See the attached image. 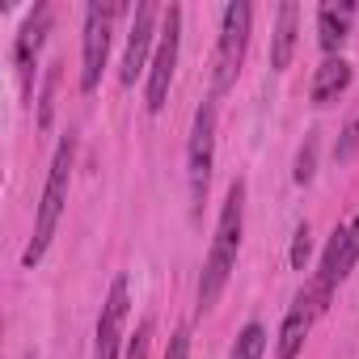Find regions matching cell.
<instances>
[{
  "instance_id": "6da1fadb",
  "label": "cell",
  "mask_w": 359,
  "mask_h": 359,
  "mask_svg": "<svg viewBox=\"0 0 359 359\" xmlns=\"http://www.w3.org/2000/svg\"><path fill=\"white\" fill-rule=\"evenodd\" d=\"M241 229H245V182H233L229 195H224V208H220V220H216V237H212V250L203 258V275H199V313L212 309L237 266V250H241Z\"/></svg>"
},
{
  "instance_id": "7a4b0ae2",
  "label": "cell",
  "mask_w": 359,
  "mask_h": 359,
  "mask_svg": "<svg viewBox=\"0 0 359 359\" xmlns=\"http://www.w3.org/2000/svg\"><path fill=\"white\" fill-rule=\"evenodd\" d=\"M72 156H76V140L64 135L60 148H55V161L47 169V187H43V199H39V212H34V237L22 254L26 266H39L55 241V229L64 220V208H68V187H72Z\"/></svg>"
},
{
  "instance_id": "3957f363",
  "label": "cell",
  "mask_w": 359,
  "mask_h": 359,
  "mask_svg": "<svg viewBox=\"0 0 359 359\" xmlns=\"http://www.w3.org/2000/svg\"><path fill=\"white\" fill-rule=\"evenodd\" d=\"M123 13V5L114 0H93L85 5V34H81V93H93L102 85L106 60H110V34H114V18Z\"/></svg>"
},
{
  "instance_id": "277c9868",
  "label": "cell",
  "mask_w": 359,
  "mask_h": 359,
  "mask_svg": "<svg viewBox=\"0 0 359 359\" xmlns=\"http://www.w3.org/2000/svg\"><path fill=\"white\" fill-rule=\"evenodd\" d=\"M250 26H254V9L245 0H233L220 13V43H216V60H212V85L216 93H224L237 72H241V60H245V47H250Z\"/></svg>"
},
{
  "instance_id": "5b68a950",
  "label": "cell",
  "mask_w": 359,
  "mask_h": 359,
  "mask_svg": "<svg viewBox=\"0 0 359 359\" xmlns=\"http://www.w3.org/2000/svg\"><path fill=\"white\" fill-rule=\"evenodd\" d=\"M212 165H216V102H203L191 123V144H187V182H191V208L195 216L208 203L212 187Z\"/></svg>"
},
{
  "instance_id": "8992f818",
  "label": "cell",
  "mask_w": 359,
  "mask_h": 359,
  "mask_svg": "<svg viewBox=\"0 0 359 359\" xmlns=\"http://www.w3.org/2000/svg\"><path fill=\"white\" fill-rule=\"evenodd\" d=\"M177 47H182V9L169 5V9H165V26H161V39H156V51H152L148 89H144L148 114H161V110H165V97H169L173 72H177Z\"/></svg>"
},
{
  "instance_id": "52a82bcc",
  "label": "cell",
  "mask_w": 359,
  "mask_h": 359,
  "mask_svg": "<svg viewBox=\"0 0 359 359\" xmlns=\"http://www.w3.org/2000/svg\"><path fill=\"white\" fill-rule=\"evenodd\" d=\"M355 262H359V216L346 224V229H334V237H330V245H325V254H321V271H317V283L309 287V296H313V304H317V313L330 304V296H334V287L355 271Z\"/></svg>"
},
{
  "instance_id": "ba28073f",
  "label": "cell",
  "mask_w": 359,
  "mask_h": 359,
  "mask_svg": "<svg viewBox=\"0 0 359 359\" xmlns=\"http://www.w3.org/2000/svg\"><path fill=\"white\" fill-rule=\"evenodd\" d=\"M127 275H114L110 283V296L102 304V317H97V334H93V359H118V342H123V321H127Z\"/></svg>"
},
{
  "instance_id": "9c48e42d",
  "label": "cell",
  "mask_w": 359,
  "mask_h": 359,
  "mask_svg": "<svg viewBox=\"0 0 359 359\" xmlns=\"http://www.w3.org/2000/svg\"><path fill=\"white\" fill-rule=\"evenodd\" d=\"M51 34V5H34V13L26 18L18 43H13V64H18V81H22V93L30 97V85H34V64H39V51Z\"/></svg>"
},
{
  "instance_id": "30bf717a",
  "label": "cell",
  "mask_w": 359,
  "mask_h": 359,
  "mask_svg": "<svg viewBox=\"0 0 359 359\" xmlns=\"http://www.w3.org/2000/svg\"><path fill=\"white\" fill-rule=\"evenodd\" d=\"M156 18H161V9L152 5V0H140L135 5L131 30H127V51H123V85H135V76L144 72L148 47H152V34H156Z\"/></svg>"
},
{
  "instance_id": "8fae6325",
  "label": "cell",
  "mask_w": 359,
  "mask_h": 359,
  "mask_svg": "<svg viewBox=\"0 0 359 359\" xmlns=\"http://www.w3.org/2000/svg\"><path fill=\"white\" fill-rule=\"evenodd\" d=\"M313 317H317V304H313V296H309V292H300V296L292 300V309H287L283 325H279L275 359H296V355H300V346H304V338H309Z\"/></svg>"
},
{
  "instance_id": "7c38bea8",
  "label": "cell",
  "mask_w": 359,
  "mask_h": 359,
  "mask_svg": "<svg viewBox=\"0 0 359 359\" xmlns=\"http://www.w3.org/2000/svg\"><path fill=\"white\" fill-rule=\"evenodd\" d=\"M351 18H355V5L351 0H338V5H321L317 9V43H321V51L334 60V51L346 43V34H351Z\"/></svg>"
},
{
  "instance_id": "4fadbf2b",
  "label": "cell",
  "mask_w": 359,
  "mask_h": 359,
  "mask_svg": "<svg viewBox=\"0 0 359 359\" xmlns=\"http://www.w3.org/2000/svg\"><path fill=\"white\" fill-rule=\"evenodd\" d=\"M296 26H300V5H279V13H275V43H271V68L275 72H283L287 64H292V55H296Z\"/></svg>"
},
{
  "instance_id": "5bb4252c",
  "label": "cell",
  "mask_w": 359,
  "mask_h": 359,
  "mask_svg": "<svg viewBox=\"0 0 359 359\" xmlns=\"http://www.w3.org/2000/svg\"><path fill=\"white\" fill-rule=\"evenodd\" d=\"M346 85H351V64H346L342 55H334V60H325V64L313 72V89H309V93H313L317 106H325V102H334Z\"/></svg>"
},
{
  "instance_id": "9a60e30c",
  "label": "cell",
  "mask_w": 359,
  "mask_h": 359,
  "mask_svg": "<svg viewBox=\"0 0 359 359\" xmlns=\"http://www.w3.org/2000/svg\"><path fill=\"white\" fill-rule=\"evenodd\" d=\"M262 351H266V330H262L258 321H250V325L237 334V342H233V355H229V359H262Z\"/></svg>"
},
{
  "instance_id": "2e32d148",
  "label": "cell",
  "mask_w": 359,
  "mask_h": 359,
  "mask_svg": "<svg viewBox=\"0 0 359 359\" xmlns=\"http://www.w3.org/2000/svg\"><path fill=\"white\" fill-rule=\"evenodd\" d=\"M313 173H317V135H304V144H300V152H296V169H292V177L300 187H309L313 182Z\"/></svg>"
},
{
  "instance_id": "e0dca14e",
  "label": "cell",
  "mask_w": 359,
  "mask_h": 359,
  "mask_svg": "<svg viewBox=\"0 0 359 359\" xmlns=\"http://www.w3.org/2000/svg\"><path fill=\"white\" fill-rule=\"evenodd\" d=\"M55 85H60V64L47 72L43 97H39V127H51V114H55Z\"/></svg>"
},
{
  "instance_id": "ac0fdd59",
  "label": "cell",
  "mask_w": 359,
  "mask_h": 359,
  "mask_svg": "<svg viewBox=\"0 0 359 359\" xmlns=\"http://www.w3.org/2000/svg\"><path fill=\"white\" fill-rule=\"evenodd\" d=\"M309 254H313V233H309V224H300V229H296V237H292V254H287L292 271H304Z\"/></svg>"
},
{
  "instance_id": "d6986e66",
  "label": "cell",
  "mask_w": 359,
  "mask_h": 359,
  "mask_svg": "<svg viewBox=\"0 0 359 359\" xmlns=\"http://www.w3.org/2000/svg\"><path fill=\"white\" fill-rule=\"evenodd\" d=\"M148 342H152V321H140V330H135V338H131L123 359H148Z\"/></svg>"
},
{
  "instance_id": "ffe728a7",
  "label": "cell",
  "mask_w": 359,
  "mask_h": 359,
  "mask_svg": "<svg viewBox=\"0 0 359 359\" xmlns=\"http://www.w3.org/2000/svg\"><path fill=\"white\" fill-rule=\"evenodd\" d=\"M355 148H359V118H355V123H346V131H342V144L334 148V156H338V161H346Z\"/></svg>"
},
{
  "instance_id": "44dd1931",
  "label": "cell",
  "mask_w": 359,
  "mask_h": 359,
  "mask_svg": "<svg viewBox=\"0 0 359 359\" xmlns=\"http://www.w3.org/2000/svg\"><path fill=\"white\" fill-rule=\"evenodd\" d=\"M187 355H191V334L177 330V334L169 338V346H165V359H187Z\"/></svg>"
},
{
  "instance_id": "7402d4cb",
  "label": "cell",
  "mask_w": 359,
  "mask_h": 359,
  "mask_svg": "<svg viewBox=\"0 0 359 359\" xmlns=\"http://www.w3.org/2000/svg\"><path fill=\"white\" fill-rule=\"evenodd\" d=\"M30 359H34V355H30Z\"/></svg>"
}]
</instances>
